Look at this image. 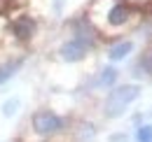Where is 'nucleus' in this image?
<instances>
[{
  "label": "nucleus",
  "mask_w": 152,
  "mask_h": 142,
  "mask_svg": "<svg viewBox=\"0 0 152 142\" xmlns=\"http://www.w3.org/2000/svg\"><path fill=\"white\" fill-rule=\"evenodd\" d=\"M98 2L101 7H105L103 14H89L87 21L103 33H117L122 28H129L138 19V12L124 0H98Z\"/></svg>",
  "instance_id": "nucleus-1"
},
{
  "label": "nucleus",
  "mask_w": 152,
  "mask_h": 142,
  "mask_svg": "<svg viewBox=\"0 0 152 142\" xmlns=\"http://www.w3.org/2000/svg\"><path fill=\"white\" fill-rule=\"evenodd\" d=\"M140 96V89L136 84H124V86H117L115 91L108 93L105 98V105H103V114L108 119H117L126 112V107L131 105L133 100Z\"/></svg>",
  "instance_id": "nucleus-2"
},
{
  "label": "nucleus",
  "mask_w": 152,
  "mask_h": 142,
  "mask_svg": "<svg viewBox=\"0 0 152 142\" xmlns=\"http://www.w3.org/2000/svg\"><path fill=\"white\" fill-rule=\"evenodd\" d=\"M33 130L40 135H56L63 130V119L52 109H38L33 114Z\"/></svg>",
  "instance_id": "nucleus-3"
},
{
  "label": "nucleus",
  "mask_w": 152,
  "mask_h": 142,
  "mask_svg": "<svg viewBox=\"0 0 152 142\" xmlns=\"http://www.w3.org/2000/svg\"><path fill=\"white\" fill-rule=\"evenodd\" d=\"M87 51H89V47L84 44V42H80V40H68V42H63L61 44V49H58V54H61V58L63 61H68V63H75V61H82L84 56H87Z\"/></svg>",
  "instance_id": "nucleus-4"
},
{
  "label": "nucleus",
  "mask_w": 152,
  "mask_h": 142,
  "mask_svg": "<svg viewBox=\"0 0 152 142\" xmlns=\"http://www.w3.org/2000/svg\"><path fill=\"white\" fill-rule=\"evenodd\" d=\"M35 28H38V23H35V19L33 17H17L12 21V33L17 40H31V37L35 35Z\"/></svg>",
  "instance_id": "nucleus-5"
},
{
  "label": "nucleus",
  "mask_w": 152,
  "mask_h": 142,
  "mask_svg": "<svg viewBox=\"0 0 152 142\" xmlns=\"http://www.w3.org/2000/svg\"><path fill=\"white\" fill-rule=\"evenodd\" d=\"M133 49V42L131 40H119L117 44H113L110 49H108V58L110 61H122V58H126Z\"/></svg>",
  "instance_id": "nucleus-6"
},
{
  "label": "nucleus",
  "mask_w": 152,
  "mask_h": 142,
  "mask_svg": "<svg viewBox=\"0 0 152 142\" xmlns=\"http://www.w3.org/2000/svg\"><path fill=\"white\" fill-rule=\"evenodd\" d=\"M21 58H14V61H7V63H2L0 65V84H5L7 79H12L14 75H17V70L21 68Z\"/></svg>",
  "instance_id": "nucleus-7"
},
{
  "label": "nucleus",
  "mask_w": 152,
  "mask_h": 142,
  "mask_svg": "<svg viewBox=\"0 0 152 142\" xmlns=\"http://www.w3.org/2000/svg\"><path fill=\"white\" fill-rule=\"evenodd\" d=\"M115 79H117V70L115 68H103L101 77H98V84L101 86H110V84H115Z\"/></svg>",
  "instance_id": "nucleus-8"
},
{
  "label": "nucleus",
  "mask_w": 152,
  "mask_h": 142,
  "mask_svg": "<svg viewBox=\"0 0 152 142\" xmlns=\"http://www.w3.org/2000/svg\"><path fill=\"white\" fill-rule=\"evenodd\" d=\"M138 70H143L145 75H152V49H148V51L140 56V61H138ZM140 72V75H143Z\"/></svg>",
  "instance_id": "nucleus-9"
},
{
  "label": "nucleus",
  "mask_w": 152,
  "mask_h": 142,
  "mask_svg": "<svg viewBox=\"0 0 152 142\" xmlns=\"http://www.w3.org/2000/svg\"><path fill=\"white\" fill-rule=\"evenodd\" d=\"M136 140L138 142H152V126H140L136 130Z\"/></svg>",
  "instance_id": "nucleus-10"
},
{
  "label": "nucleus",
  "mask_w": 152,
  "mask_h": 142,
  "mask_svg": "<svg viewBox=\"0 0 152 142\" xmlns=\"http://www.w3.org/2000/svg\"><path fill=\"white\" fill-rule=\"evenodd\" d=\"M17 107H19V100L12 98V100H7V103L2 105V114H5V117H12V114H17Z\"/></svg>",
  "instance_id": "nucleus-11"
},
{
  "label": "nucleus",
  "mask_w": 152,
  "mask_h": 142,
  "mask_svg": "<svg viewBox=\"0 0 152 142\" xmlns=\"http://www.w3.org/2000/svg\"><path fill=\"white\" fill-rule=\"evenodd\" d=\"M80 128H82L80 130V140H91L94 138V126L91 124H82Z\"/></svg>",
  "instance_id": "nucleus-12"
},
{
  "label": "nucleus",
  "mask_w": 152,
  "mask_h": 142,
  "mask_svg": "<svg viewBox=\"0 0 152 142\" xmlns=\"http://www.w3.org/2000/svg\"><path fill=\"white\" fill-rule=\"evenodd\" d=\"M124 2L131 5L133 9H136V7H143V5H148V2H152V0H124Z\"/></svg>",
  "instance_id": "nucleus-13"
},
{
  "label": "nucleus",
  "mask_w": 152,
  "mask_h": 142,
  "mask_svg": "<svg viewBox=\"0 0 152 142\" xmlns=\"http://www.w3.org/2000/svg\"><path fill=\"white\" fill-rule=\"evenodd\" d=\"M113 142H126V135H115Z\"/></svg>",
  "instance_id": "nucleus-14"
}]
</instances>
